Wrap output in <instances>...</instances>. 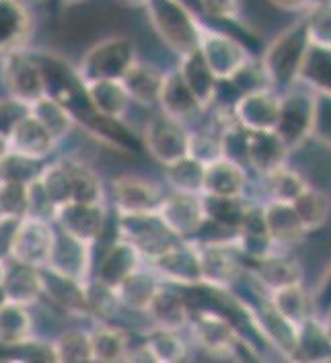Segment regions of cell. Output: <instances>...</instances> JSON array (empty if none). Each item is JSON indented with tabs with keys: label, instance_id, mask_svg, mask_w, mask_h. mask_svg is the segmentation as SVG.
Here are the masks:
<instances>
[{
	"label": "cell",
	"instance_id": "cell-1",
	"mask_svg": "<svg viewBox=\"0 0 331 363\" xmlns=\"http://www.w3.org/2000/svg\"><path fill=\"white\" fill-rule=\"evenodd\" d=\"M311 48L305 19L293 23L266 48L261 57V68L276 93H284L298 82L303 62Z\"/></svg>",
	"mask_w": 331,
	"mask_h": 363
},
{
	"label": "cell",
	"instance_id": "cell-2",
	"mask_svg": "<svg viewBox=\"0 0 331 363\" xmlns=\"http://www.w3.org/2000/svg\"><path fill=\"white\" fill-rule=\"evenodd\" d=\"M313 105L315 91L303 82H296L293 89L280 93V113L273 132L282 138L291 152L300 150L311 140Z\"/></svg>",
	"mask_w": 331,
	"mask_h": 363
},
{
	"label": "cell",
	"instance_id": "cell-3",
	"mask_svg": "<svg viewBox=\"0 0 331 363\" xmlns=\"http://www.w3.org/2000/svg\"><path fill=\"white\" fill-rule=\"evenodd\" d=\"M151 4H153V21L165 41L181 56L195 52L202 29L192 19V15L177 0H151Z\"/></svg>",
	"mask_w": 331,
	"mask_h": 363
},
{
	"label": "cell",
	"instance_id": "cell-4",
	"mask_svg": "<svg viewBox=\"0 0 331 363\" xmlns=\"http://www.w3.org/2000/svg\"><path fill=\"white\" fill-rule=\"evenodd\" d=\"M197 52L218 80H233L249 62V52L231 35L202 29Z\"/></svg>",
	"mask_w": 331,
	"mask_h": 363
},
{
	"label": "cell",
	"instance_id": "cell-5",
	"mask_svg": "<svg viewBox=\"0 0 331 363\" xmlns=\"http://www.w3.org/2000/svg\"><path fill=\"white\" fill-rule=\"evenodd\" d=\"M54 247H56L54 232L41 218L36 216L23 220L17 226L9 252L21 265L41 267V265H50Z\"/></svg>",
	"mask_w": 331,
	"mask_h": 363
},
{
	"label": "cell",
	"instance_id": "cell-6",
	"mask_svg": "<svg viewBox=\"0 0 331 363\" xmlns=\"http://www.w3.org/2000/svg\"><path fill=\"white\" fill-rule=\"evenodd\" d=\"M134 64V50L126 39H109L95 45L82 62V77L89 80H119Z\"/></svg>",
	"mask_w": 331,
	"mask_h": 363
},
{
	"label": "cell",
	"instance_id": "cell-7",
	"mask_svg": "<svg viewBox=\"0 0 331 363\" xmlns=\"http://www.w3.org/2000/svg\"><path fill=\"white\" fill-rule=\"evenodd\" d=\"M280 113V93L270 86L243 93L234 103V121L247 132H272Z\"/></svg>",
	"mask_w": 331,
	"mask_h": 363
},
{
	"label": "cell",
	"instance_id": "cell-8",
	"mask_svg": "<svg viewBox=\"0 0 331 363\" xmlns=\"http://www.w3.org/2000/svg\"><path fill=\"white\" fill-rule=\"evenodd\" d=\"M121 232L128 236V242L146 252L151 259L179 245L175 234L161 222V218H153V213H124Z\"/></svg>",
	"mask_w": 331,
	"mask_h": 363
},
{
	"label": "cell",
	"instance_id": "cell-9",
	"mask_svg": "<svg viewBox=\"0 0 331 363\" xmlns=\"http://www.w3.org/2000/svg\"><path fill=\"white\" fill-rule=\"evenodd\" d=\"M156 213L175 236L195 234L208 220L202 193L177 191L169 197H163Z\"/></svg>",
	"mask_w": 331,
	"mask_h": 363
},
{
	"label": "cell",
	"instance_id": "cell-10",
	"mask_svg": "<svg viewBox=\"0 0 331 363\" xmlns=\"http://www.w3.org/2000/svg\"><path fill=\"white\" fill-rule=\"evenodd\" d=\"M188 138L190 134L183 130L177 117L167 113L155 115L146 125V148L153 158L161 164H171L179 158L188 156Z\"/></svg>",
	"mask_w": 331,
	"mask_h": 363
},
{
	"label": "cell",
	"instance_id": "cell-11",
	"mask_svg": "<svg viewBox=\"0 0 331 363\" xmlns=\"http://www.w3.org/2000/svg\"><path fill=\"white\" fill-rule=\"evenodd\" d=\"M202 281L210 284L218 289H227L241 277V263L237 257V247L231 242H202L195 245Z\"/></svg>",
	"mask_w": 331,
	"mask_h": 363
},
{
	"label": "cell",
	"instance_id": "cell-12",
	"mask_svg": "<svg viewBox=\"0 0 331 363\" xmlns=\"http://www.w3.org/2000/svg\"><path fill=\"white\" fill-rule=\"evenodd\" d=\"M194 339L204 351L216 357H229L241 347V337L233 323L212 310H204L194 320Z\"/></svg>",
	"mask_w": 331,
	"mask_h": 363
},
{
	"label": "cell",
	"instance_id": "cell-13",
	"mask_svg": "<svg viewBox=\"0 0 331 363\" xmlns=\"http://www.w3.org/2000/svg\"><path fill=\"white\" fill-rule=\"evenodd\" d=\"M4 84L21 103H36L41 96H45L48 86H45V77L41 72L38 64L31 57L23 54H13L4 62L2 68Z\"/></svg>",
	"mask_w": 331,
	"mask_h": 363
},
{
	"label": "cell",
	"instance_id": "cell-14",
	"mask_svg": "<svg viewBox=\"0 0 331 363\" xmlns=\"http://www.w3.org/2000/svg\"><path fill=\"white\" fill-rule=\"evenodd\" d=\"M114 197L121 213H156L163 201L161 187L142 177H119L114 181Z\"/></svg>",
	"mask_w": 331,
	"mask_h": 363
},
{
	"label": "cell",
	"instance_id": "cell-15",
	"mask_svg": "<svg viewBox=\"0 0 331 363\" xmlns=\"http://www.w3.org/2000/svg\"><path fill=\"white\" fill-rule=\"evenodd\" d=\"M251 273H254L255 281L266 294L280 289V287L305 281V269L300 265V261L286 257L280 250H276L264 259L251 261Z\"/></svg>",
	"mask_w": 331,
	"mask_h": 363
},
{
	"label": "cell",
	"instance_id": "cell-16",
	"mask_svg": "<svg viewBox=\"0 0 331 363\" xmlns=\"http://www.w3.org/2000/svg\"><path fill=\"white\" fill-rule=\"evenodd\" d=\"M264 218H266L268 234L278 249L298 247L309 236L303 228L293 203H282V201L268 199L264 203Z\"/></svg>",
	"mask_w": 331,
	"mask_h": 363
},
{
	"label": "cell",
	"instance_id": "cell-17",
	"mask_svg": "<svg viewBox=\"0 0 331 363\" xmlns=\"http://www.w3.org/2000/svg\"><path fill=\"white\" fill-rule=\"evenodd\" d=\"M288 146L276 132H249L247 144V164L254 169L261 179L278 171L280 167L288 164L291 158Z\"/></svg>",
	"mask_w": 331,
	"mask_h": 363
},
{
	"label": "cell",
	"instance_id": "cell-18",
	"mask_svg": "<svg viewBox=\"0 0 331 363\" xmlns=\"http://www.w3.org/2000/svg\"><path fill=\"white\" fill-rule=\"evenodd\" d=\"M60 224L68 236H72L78 242L93 245V240L99 236L103 226V208L91 206V203H77L68 201L64 206L56 208Z\"/></svg>",
	"mask_w": 331,
	"mask_h": 363
},
{
	"label": "cell",
	"instance_id": "cell-19",
	"mask_svg": "<svg viewBox=\"0 0 331 363\" xmlns=\"http://www.w3.org/2000/svg\"><path fill=\"white\" fill-rule=\"evenodd\" d=\"M247 191V171L243 164L229 158H218L206 164L202 195L220 197H245Z\"/></svg>",
	"mask_w": 331,
	"mask_h": 363
},
{
	"label": "cell",
	"instance_id": "cell-20",
	"mask_svg": "<svg viewBox=\"0 0 331 363\" xmlns=\"http://www.w3.org/2000/svg\"><path fill=\"white\" fill-rule=\"evenodd\" d=\"M54 142L56 140L33 115L21 117L9 132V148L31 160H39L45 154H50V150L54 148Z\"/></svg>",
	"mask_w": 331,
	"mask_h": 363
},
{
	"label": "cell",
	"instance_id": "cell-21",
	"mask_svg": "<svg viewBox=\"0 0 331 363\" xmlns=\"http://www.w3.org/2000/svg\"><path fill=\"white\" fill-rule=\"evenodd\" d=\"M294 362H331V339L327 325L313 314L296 326V355Z\"/></svg>",
	"mask_w": 331,
	"mask_h": 363
},
{
	"label": "cell",
	"instance_id": "cell-22",
	"mask_svg": "<svg viewBox=\"0 0 331 363\" xmlns=\"http://www.w3.org/2000/svg\"><path fill=\"white\" fill-rule=\"evenodd\" d=\"M156 267L165 273V277L179 284H200L202 269L197 259L195 245H175L173 249L163 252L155 259Z\"/></svg>",
	"mask_w": 331,
	"mask_h": 363
},
{
	"label": "cell",
	"instance_id": "cell-23",
	"mask_svg": "<svg viewBox=\"0 0 331 363\" xmlns=\"http://www.w3.org/2000/svg\"><path fill=\"white\" fill-rule=\"evenodd\" d=\"M268 300L294 326L303 325L307 318H311L315 314V302H313L311 291L305 287V281L273 289L268 294Z\"/></svg>",
	"mask_w": 331,
	"mask_h": 363
},
{
	"label": "cell",
	"instance_id": "cell-24",
	"mask_svg": "<svg viewBox=\"0 0 331 363\" xmlns=\"http://www.w3.org/2000/svg\"><path fill=\"white\" fill-rule=\"evenodd\" d=\"M294 211L307 234H315L327 226L331 218V199L323 189L309 183V187L296 197Z\"/></svg>",
	"mask_w": 331,
	"mask_h": 363
},
{
	"label": "cell",
	"instance_id": "cell-25",
	"mask_svg": "<svg viewBox=\"0 0 331 363\" xmlns=\"http://www.w3.org/2000/svg\"><path fill=\"white\" fill-rule=\"evenodd\" d=\"M85 89L97 115L105 119H119L126 113L130 96L119 80H89L85 82Z\"/></svg>",
	"mask_w": 331,
	"mask_h": 363
},
{
	"label": "cell",
	"instance_id": "cell-26",
	"mask_svg": "<svg viewBox=\"0 0 331 363\" xmlns=\"http://www.w3.org/2000/svg\"><path fill=\"white\" fill-rule=\"evenodd\" d=\"M179 74L188 82L190 91L197 99L200 107H208L216 99L218 91V78L210 72V68L206 66L204 57L200 56V52L195 50L192 54L183 56V64L179 68Z\"/></svg>",
	"mask_w": 331,
	"mask_h": 363
},
{
	"label": "cell",
	"instance_id": "cell-27",
	"mask_svg": "<svg viewBox=\"0 0 331 363\" xmlns=\"http://www.w3.org/2000/svg\"><path fill=\"white\" fill-rule=\"evenodd\" d=\"M163 74L146 64H138L134 62L124 77L119 78L121 86L126 89V93L130 99H134L142 105H155L161 96V86H163Z\"/></svg>",
	"mask_w": 331,
	"mask_h": 363
},
{
	"label": "cell",
	"instance_id": "cell-28",
	"mask_svg": "<svg viewBox=\"0 0 331 363\" xmlns=\"http://www.w3.org/2000/svg\"><path fill=\"white\" fill-rule=\"evenodd\" d=\"M165 113L177 117V119H188L194 117L202 107L197 103L194 93L190 91L188 82L179 74V70L163 78V86H161V96H158Z\"/></svg>",
	"mask_w": 331,
	"mask_h": 363
},
{
	"label": "cell",
	"instance_id": "cell-29",
	"mask_svg": "<svg viewBox=\"0 0 331 363\" xmlns=\"http://www.w3.org/2000/svg\"><path fill=\"white\" fill-rule=\"evenodd\" d=\"M138 265V249L132 242H117L112 250L105 255L101 269H99V279L107 287H117L130 273H134Z\"/></svg>",
	"mask_w": 331,
	"mask_h": 363
},
{
	"label": "cell",
	"instance_id": "cell-30",
	"mask_svg": "<svg viewBox=\"0 0 331 363\" xmlns=\"http://www.w3.org/2000/svg\"><path fill=\"white\" fill-rule=\"evenodd\" d=\"M146 312L151 314V318L156 325L163 328H173V330H179L188 323V316H190L188 306L179 294L169 291V289H158V287L146 306Z\"/></svg>",
	"mask_w": 331,
	"mask_h": 363
},
{
	"label": "cell",
	"instance_id": "cell-31",
	"mask_svg": "<svg viewBox=\"0 0 331 363\" xmlns=\"http://www.w3.org/2000/svg\"><path fill=\"white\" fill-rule=\"evenodd\" d=\"M264 181L268 189V199L282 203H294L296 197L309 187V179L291 164L280 167L272 174L264 177Z\"/></svg>",
	"mask_w": 331,
	"mask_h": 363
},
{
	"label": "cell",
	"instance_id": "cell-32",
	"mask_svg": "<svg viewBox=\"0 0 331 363\" xmlns=\"http://www.w3.org/2000/svg\"><path fill=\"white\" fill-rule=\"evenodd\" d=\"M2 287H4V296L11 302H19V304H29L36 302L39 294L43 291L41 287V275L29 265H21L15 271L4 273L2 277Z\"/></svg>",
	"mask_w": 331,
	"mask_h": 363
},
{
	"label": "cell",
	"instance_id": "cell-33",
	"mask_svg": "<svg viewBox=\"0 0 331 363\" xmlns=\"http://www.w3.org/2000/svg\"><path fill=\"white\" fill-rule=\"evenodd\" d=\"M31 335V316L19 302H6L0 306V343L23 345Z\"/></svg>",
	"mask_w": 331,
	"mask_h": 363
},
{
	"label": "cell",
	"instance_id": "cell-34",
	"mask_svg": "<svg viewBox=\"0 0 331 363\" xmlns=\"http://www.w3.org/2000/svg\"><path fill=\"white\" fill-rule=\"evenodd\" d=\"M29 19L15 0H0V52H9L27 35Z\"/></svg>",
	"mask_w": 331,
	"mask_h": 363
},
{
	"label": "cell",
	"instance_id": "cell-35",
	"mask_svg": "<svg viewBox=\"0 0 331 363\" xmlns=\"http://www.w3.org/2000/svg\"><path fill=\"white\" fill-rule=\"evenodd\" d=\"M39 189L52 208H60L72 201V171L68 162H56L48 167L39 177Z\"/></svg>",
	"mask_w": 331,
	"mask_h": 363
},
{
	"label": "cell",
	"instance_id": "cell-36",
	"mask_svg": "<svg viewBox=\"0 0 331 363\" xmlns=\"http://www.w3.org/2000/svg\"><path fill=\"white\" fill-rule=\"evenodd\" d=\"M298 82L311 86L313 91L331 93V50L311 45L303 62Z\"/></svg>",
	"mask_w": 331,
	"mask_h": 363
},
{
	"label": "cell",
	"instance_id": "cell-37",
	"mask_svg": "<svg viewBox=\"0 0 331 363\" xmlns=\"http://www.w3.org/2000/svg\"><path fill=\"white\" fill-rule=\"evenodd\" d=\"M41 287L43 291H48V296L60 304L62 308H68V310H85V291L80 287V281L58 273L52 269V273L48 277H41Z\"/></svg>",
	"mask_w": 331,
	"mask_h": 363
},
{
	"label": "cell",
	"instance_id": "cell-38",
	"mask_svg": "<svg viewBox=\"0 0 331 363\" xmlns=\"http://www.w3.org/2000/svg\"><path fill=\"white\" fill-rule=\"evenodd\" d=\"M33 117L38 119L39 123L50 132V135L58 142L60 138L70 132L72 128V117L70 111L60 103L58 99L54 96H41L39 101L33 103Z\"/></svg>",
	"mask_w": 331,
	"mask_h": 363
},
{
	"label": "cell",
	"instance_id": "cell-39",
	"mask_svg": "<svg viewBox=\"0 0 331 363\" xmlns=\"http://www.w3.org/2000/svg\"><path fill=\"white\" fill-rule=\"evenodd\" d=\"M206 218L222 228L239 230L247 203L243 197H220V195H202Z\"/></svg>",
	"mask_w": 331,
	"mask_h": 363
},
{
	"label": "cell",
	"instance_id": "cell-40",
	"mask_svg": "<svg viewBox=\"0 0 331 363\" xmlns=\"http://www.w3.org/2000/svg\"><path fill=\"white\" fill-rule=\"evenodd\" d=\"M165 169H167V177H169L171 185L177 191L202 193V189H204L206 164H202L200 160H195L192 156H183L175 162L167 164Z\"/></svg>",
	"mask_w": 331,
	"mask_h": 363
},
{
	"label": "cell",
	"instance_id": "cell-41",
	"mask_svg": "<svg viewBox=\"0 0 331 363\" xmlns=\"http://www.w3.org/2000/svg\"><path fill=\"white\" fill-rule=\"evenodd\" d=\"M93 362H124L128 355V341L121 330L101 326L91 335Z\"/></svg>",
	"mask_w": 331,
	"mask_h": 363
},
{
	"label": "cell",
	"instance_id": "cell-42",
	"mask_svg": "<svg viewBox=\"0 0 331 363\" xmlns=\"http://www.w3.org/2000/svg\"><path fill=\"white\" fill-rule=\"evenodd\" d=\"M146 353L155 362H181L185 355V345L173 328L158 326L146 339Z\"/></svg>",
	"mask_w": 331,
	"mask_h": 363
},
{
	"label": "cell",
	"instance_id": "cell-43",
	"mask_svg": "<svg viewBox=\"0 0 331 363\" xmlns=\"http://www.w3.org/2000/svg\"><path fill=\"white\" fill-rule=\"evenodd\" d=\"M303 19L311 45L331 50V0H317Z\"/></svg>",
	"mask_w": 331,
	"mask_h": 363
},
{
	"label": "cell",
	"instance_id": "cell-44",
	"mask_svg": "<svg viewBox=\"0 0 331 363\" xmlns=\"http://www.w3.org/2000/svg\"><path fill=\"white\" fill-rule=\"evenodd\" d=\"M54 362L80 363L93 362V351H91V337L80 333V330H68L54 343Z\"/></svg>",
	"mask_w": 331,
	"mask_h": 363
},
{
	"label": "cell",
	"instance_id": "cell-45",
	"mask_svg": "<svg viewBox=\"0 0 331 363\" xmlns=\"http://www.w3.org/2000/svg\"><path fill=\"white\" fill-rule=\"evenodd\" d=\"M68 164L72 171V201L99 206L103 197H101V183L97 174L82 164H75V162Z\"/></svg>",
	"mask_w": 331,
	"mask_h": 363
},
{
	"label": "cell",
	"instance_id": "cell-46",
	"mask_svg": "<svg viewBox=\"0 0 331 363\" xmlns=\"http://www.w3.org/2000/svg\"><path fill=\"white\" fill-rule=\"evenodd\" d=\"M119 296L121 300L134 310H146L151 298L155 296L156 286L146 277V275H140V273H130L119 286Z\"/></svg>",
	"mask_w": 331,
	"mask_h": 363
},
{
	"label": "cell",
	"instance_id": "cell-47",
	"mask_svg": "<svg viewBox=\"0 0 331 363\" xmlns=\"http://www.w3.org/2000/svg\"><path fill=\"white\" fill-rule=\"evenodd\" d=\"M29 211V187L21 181H0V216L21 218Z\"/></svg>",
	"mask_w": 331,
	"mask_h": 363
},
{
	"label": "cell",
	"instance_id": "cell-48",
	"mask_svg": "<svg viewBox=\"0 0 331 363\" xmlns=\"http://www.w3.org/2000/svg\"><path fill=\"white\" fill-rule=\"evenodd\" d=\"M311 140L331 150V93L315 91Z\"/></svg>",
	"mask_w": 331,
	"mask_h": 363
},
{
	"label": "cell",
	"instance_id": "cell-49",
	"mask_svg": "<svg viewBox=\"0 0 331 363\" xmlns=\"http://www.w3.org/2000/svg\"><path fill=\"white\" fill-rule=\"evenodd\" d=\"M188 156L200 160L202 164H210L218 158H222L220 150V138L215 134H190L188 138Z\"/></svg>",
	"mask_w": 331,
	"mask_h": 363
},
{
	"label": "cell",
	"instance_id": "cell-50",
	"mask_svg": "<svg viewBox=\"0 0 331 363\" xmlns=\"http://www.w3.org/2000/svg\"><path fill=\"white\" fill-rule=\"evenodd\" d=\"M202 9L215 19H234L241 11V0H202Z\"/></svg>",
	"mask_w": 331,
	"mask_h": 363
},
{
	"label": "cell",
	"instance_id": "cell-51",
	"mask_svg": "<svg viewBox=\"0 0 331 363\" xmlns=\"http://www.w3.org/2000/svg\"><path fill=\"white\" fill-rule=\"evenodd\" d=\"M25 115H27L25 107L21 105V101L17 103V99H15V103H11V101L0 103V134H9L13 130V125Z\"/></svg>",
	"mask_w": 331,
	"mask_h": 363
},
{
	"label": "cell",
	"instance_id": "cell-52",
	"mask_svg": "<svg viewBox=\"0 0 331 363\" xmlns=\"http://www.w3.org/2000/svg\"><path fill=\"white\" fill-rule=\"evenodd\" d=\"M17 226H19L17 218H11V216H2L0 218V255L4 250H11V242H13V236H15Z\"/></svg>",
	"mask_w": 331,
	"mask_h": 363
},
{
	"label": "cell",
	"instance_id": "cell-53",
	"mask_svg": "<svg viewBox=\"0 0 331 363\" xmlns=\"http://www.w3.org/2000/svg\"><path fill=\"white\" fill-rule=\"evenodd\" d=\"M268 2L282 13H307L317 0H268Z\"/></svg>",
	"mask_w": 331,
	"mask_h": 363
},
{
	"label": "cell",
	"instance_id": "cell-54",
	"mask_svg": "<svg viewBox=\"0 0 331 363\" xmlns=\"http://www.w3.org/2000/svg\"><path fill=\"white\" fill-rule=\"evenodd\" d=\"M9 154V138L4 134H0V160Z\"/></svg>",
	"mask_w": 331,
	"mask_h": 363
},
{
	"label": "cell",
	"instance_id": "cell-55",
	"mask_svg": "<svg viewBox=\"0 0 331 363\" xmlns=\"http://www.w3.org/2000/svg\"><path fill=\"white\" fill-rule=\"evenodd\" d=\"M119 2L130 4V6H138V4H142V2H146V0H119Z\"/></svg>",
	"mask_w": 331,
	"mask_h": 363
},
{
	"label": "cell",
	"instance_id": "cell-56",
	"mask_svg": "<svg viewBox=\"0 0 331 363\" xmlns=\"http://www.w3.org/2000/svg\"><path fill=\"white\" fill-rule=\"evenodd\" d=\"M321 318H325V320H331V302L330 306L323 310V314H321Z\"/></svg>",
	"mask_w": 331,
	"mask_h": 363
},
{
	"label": "cell",
	"instance_id": "cell-57",
	"mask_svg": "<svg viewBox=\"0 0 331 363\" xmlns=\"http://www.w3.org/2000/svg\"><path fill=\"white\" fill-rule=\"evenodd\" d=\"M325 320V318H323ZM325 325H327V330H330V339H331V320H325Z\"/></svg>",
	"mask_w": 331,
	"mask_h": 363
},
{
	"label": "cell",
	"instance_id": "cell-58",
	"mask_svg": "<svg viewBox=\"0 0 331 363\" xmlns=\"http://www.w3.org/2000/svg\"><path fill=\"white\" fill-rule=\"evenodd\" d=\"M2 277H4V271H2V265H0V284H2Z\"/></svg>",
	"mask_w": 331,
	"mask_h": 363
},
{
	"label": "cell",
	"instance_id": "cell-59",
	"mask_svg": "<svg viewBox=\"0 0 331 363\" xmlns=\"http://www.w3.org/2000/svg\"><path fill=\"white\" fill-rule=\"evenodd\" d=\"M68 2H80V0H68Z\"/></svg>",
	"mask_w": 331,
	"mask_h": 363
}]
</instances>
